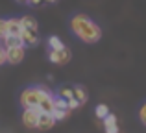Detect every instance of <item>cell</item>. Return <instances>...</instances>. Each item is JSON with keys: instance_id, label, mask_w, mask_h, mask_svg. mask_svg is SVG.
Masks as SVG:
<instances>
[{"instance_id": "obj_12", "label": "cell", "mask_w": 146, "mask_h": 133, "mask_svg": "<svg viewBox=\"0 0 146 133\" xmlns=\"http://www.w3.org/2000/svg\"><path fill=\"white\" fill-rule=\"evenodd\" d=\"M0 43H2V46H4V48H9V46H17V44H22V43H21V39H19V37H13V35H6L2 41H0Z\"/></svg>"}, {"instance_id": "obj_10", "label": "cell", "mask_w": 146, "mask_h": 133, "mask_svg": "<svg viewBox=\"0 0 146 133\" xmlns=\"http://www.w3.org/2000/svg\"><path fill=\"white\" fill-rule=\"evenodd\" d=\"M22 32V24H21V19L13 17V19H7V35H13L19 37Z\"/></svg>"}, {"instance_id": "obj_18", "label": "cell", "mask_w": 146, "mask_h": 133, "mask_svg": "<svg viewBox=\"0 0 146 133\" xmlns=\"http://www.w3.org/2000/svg\"><path fill=\"white\" fill-rule=\"evenodd\" d=\"M139 120L146 126V102L141 105V109H139Z\"/></svg>"}, {"instance_id": "obj_21", "label": "cell", "mask_w": 146, "mask_h": 133, "mask_svg": "<svg viewBox=\"0 0 146 133\" xmlns=\"http://www.w3.org/2000/svg\"><path fill=\"white\" fill-rule=\"evenodd\" d=\"M15 2H21V4H28V0H15Z\"/></svg>"}, {"instance_id": "obj_1", "label": "cell", "mask_w": 146, "mask_h": 133, "mask_svg": "<svg viewBox=\"0 0 146 133\" xmlns=\"http://www.w3.org/2000/svg\"><path fill=\"white\" fill-rule=\"evenodd\" d=\"M70 30H72V33H74L80 41L89 43V44L98 43L100 37H102V28H100L94 21H91L87 15H83V13H78V15L72 17Z\"/></svg>"}, {"instance_id": "obj_11", "label": "cell", "mask_w": 146, "mask_h": 133, "mask_svg": "<svg viewBox=\"0 0 146 133\" xmlns=\"http://www.w3.org/2000/svg\"><path fill=\"white\" fill-rule=\"evenodd\" d=\"M104 130H106V133H118V122H117V116L109 113V115L104 118Z\"/></svg>"}, {"instance_id": "obj_4", "label": "cell", "mask_w": 146, "mask_h": 133, "mask_svg": "<svg viewBox=\"0 0 146 133\" xmlns=\"http://www.w3.org/2000/svg\"><path fill=\"white\" fill-rule=\"evenodd\" d=\"M24 56H26V46H22V44L6 48V63H9V65H19L24 59Z\"/></svg>"}, {"instance_id": "obj_5", "label": "cell", "mask_w": 146, "mask_h": 133, "mask_svg": "<svg viewBox=\"0 0 146 133\" xmlns=\"http://www.w3.org/2000/svg\"><path fill=\"white\" fill-rule=\"evenodd\" d=\"M41 111L37 107L32 109H22V124H24L28 130H37V122H39Z\"/></svg>"}, {"instance_id": "obj_3", "label": "cell", "mask_w": 146, "mask_h": 133, "mask_svg": "<svg viewBox=\"0 0 146 133\" xmlns=\"http://www.w3.org/2000/svg\"><path fill=\"white\" fill-rule=\"evenodd\" d=\"M72 58V52L68 46H63L59 50H48V59L54 65H67Z\"/></svg>"}, {"instance_id": "obj_9", "label": "cell", "mask_w": 146, "mask_h": 133, "mask_svg": "<svg viewBox=\"0 0 146 133\" xmlns=\"http://www.w3.org/2000/svg\"><path fill=\"white\" fill-rule=\"evenodd\" d=\"M72 100L78 102L80 105H83L87 100H89V94H87V91L83 89L82 85H74V87H72ZM68 102H70V100H68Z\"/></svg>"}, {"instance_id": "obj_15", "label": "cell", "mask_w": 146, "mask_h": 133, "mask_svg": "<svg viewBox=\"0 0 146 133\" xmlns=\"http://www.w3.org/2000/svg\"><path fill=\"white\" fill-rule=\"evenodd\" d=\"M57 98H63V100H72V87H59L57 89Z\"/></svg>"}, {"instance_id": "obj_16", "label": "cell", "mask_w": 146, "mask_h": 133, "mask_svg": "<svg viewBox=\"0 0 146 133\" xmlns=\"http://www.w3.org/2000/svg\"><path fill=\"white\" fill-rule=\"evenodd\" d=\"M21 24H22V28H37V21L32 17V15L21 17Z\"/></svg>"}, {"instance_id": "obj_6", "label": "cell", "mask_w": 146, "mask_h": 133, "mask_svg": "<svg viewBox=\"0 0 146 133\" xmlns=\"http://www.w3.org/2000/svg\"><path fill=\"white\" fill-rule=\"evenodd\" d=\"M70 111L72 109L68 107V102L56 96V104H54V111H52V116L56 118V122L57 120H65L68 115H70Z\"/></svg>"}, {"instance_id": "obj_19", "label": "cell", "mask_w": 146, "mask_h": 133, "mask_svg": "<svg viewBox=\"0 0 146 133\" xmlns=\"http://www.w3.org/2000/svg\"><path fill=\"white\" fill-rule=\"evenodd\" d=\"M6 63V48L2 46V43H0V67Z\"/></svg>"}, {"instance_id": "obj_20", "label": "cell", "mask_w": 146, "mask_h": 133, "mask_svg": "<svg viewBox=\"0 0 146 133\" xmlns=\"http://www.w3.org/2000/svg\"><path fill=\"white\" fill-rule=\"evenodd\" d=\"M41 2H44V0H28V4H30V6H39Z\"/></svg>"}, {"instance_id": "obj_14", "label": "cell", "mask_w": 146, "mask_h": 133, "mask_svg": "<svg viewBox=\"0 0 146 133\" xmlns=\"http://www.w3.org/2000/svg\"><path fill=\"white\" fill-rule=\"evenodd\" d=\"M94 115H96V118H98V120H104L107 115H109V107H107L106 104H98V105H96V109H94Z\"/></svg>"}, {"instance_id": "obj_17", "label": "cell", "mask_w": 146, "mask_h": 133, "mask_svg": "<svg viewBox=\"0 0 146 133\" xmlns=\"http://www.w3.org/2000/svg\"><path fill=\"white\" fill-rule=\"evenodd\" d=\"M7 35V19H0V41Z\"/></svg>"}, {"instance_id": "obj_7", "label": "cell", "mask_w": 146, "mask_h": 133, "mask_svg": "<svg viewBox=\"0 0 146 133\" xmlns=\"http://www.w3.org/2000/svg\"><path fill=\"white\" fill-rule=\"evenodd\" d=\"M19 39H21L22 46H35L39 43V32L37 28H22Z\"/></svg>"}, {"instance_id": "obj_2", "label": "cell", "mask_w": 146, "mask_h": 133, "mask_svg": "<svg viewBox=\"0 0 146 133\" xmlns=\"http://www.w3.org/2000/svg\"><path fill=\"white\" fill-rule=\"evenodd\" d=\"M48 94H50V91L46 89V87H41V85L26 87V89L21 93V96H19V102H21L22 109L39 107V104L48 96Z\"/></svg>"}, {"instance_id": "obj_8", "label": "cell", "mask_w": 146, "mask_h": 133, "mask_svg": "<svg viewBox=\"0 0 146 133\" xmlns=\"http://www.w3.org/2000/svg\"><path fill=\"white\" fill-rule=\"evenodd\" d=\"M56 126V118H54L50 113H41L39 122H37V130L39 131H48Z\"/></svg>"}, {"instance_id": "obj_22", "label": "cell", "mask_w": 146, "mask_h": 133, "mask_svg": "<svg viewBox=\"0 0 146 133\" xmlns=\"http://www.w3.org/2000/svg\"><path fill=\"white\" fill-rule=\"evenodd\" d=\"M44 2H48V4H54V2H57V0H44Z\"/></svg>"}, {"instance_id": "obj_13", "label": "cell", "mask_w": 146, "mask_h": 133, "mask_svg": "<svg viewBox=\"0 0 146 133\" xmlns=\"http://www.w3.org/2000/svg\"><path fill=\"white\" fill-rule=\"evenodd\" d=\"M48 46H50V50H59V48L65 46V43L57 35H50L48 37Z\"/></svg>"}]
</instances>
